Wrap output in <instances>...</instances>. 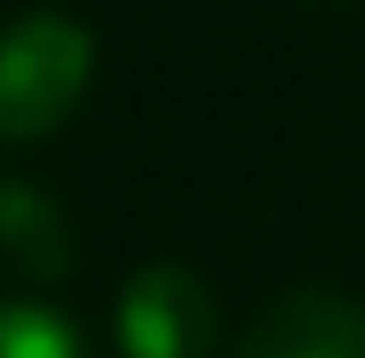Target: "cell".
<instances>
[{"label":"cell","instance_id":"1","mask_svg":"<svg viewBox=\"0 0 365 358\" xmlns=\"http://www.w3.org/2000/svg\"><path fill=\"white\" fill-rule=\"evenodd\" d=\"M97 75V38L75 15H15L0 30V142H45L75 120Z\"/></svg>","mask_w":365,"mask_h":358},{"label":"cell","instance_id":"5","mask_svg":"<svg viewBox=\"0 0 365 358\" xmlns=\"http://www.w3.org/2000/svg\"><path fill=\"white\" fill-rule=\"evenodd\" d=\"M0 358H90V344L45 299H0Z\"/></svg>","mask_w":365,"mask_h":358},{"label":"cell","instance_id":"2","mask_svg":"<svg viewBox=\"0 0 365 358\" xmlns=\"http://www.w3.org/2000/svg\"><path fill=\"white\" fill-rule=\"evenodd\" d=\"M112 344L120 358H217L224 306L194 269L149 262L142 276H127L120 306H112Z\"/></svg>","mask_w":365,"mask_h":358},{"label":"cell","instance_id":"3","mask_svg":"<svg viewBox=\"0 0 365 358\" xmlns=\"http://www.w3.org/2000/svg\"><path fill=\"white\" fill-rule=\"evenodd\" d=\"M231 358H365V306L336 284H298L276 291L246 321Z\"/></svg>","mask_w":365,"mask_h":358},{"label":"cell","instance_id":"4","mask_svg":"<svg viewBox=\"0 0 365 358\" xmlns=\"http://www.w3.org/2000/svg\"><path fill=\"white\" fill-rule=\"evenodd\" d=\"M0 254L23 262L30 276H60V269L75 262L68 217H60L45 194H30V187H0Z\"/></svg>","mask_w":365,"mask_h":358}]
</instances>
